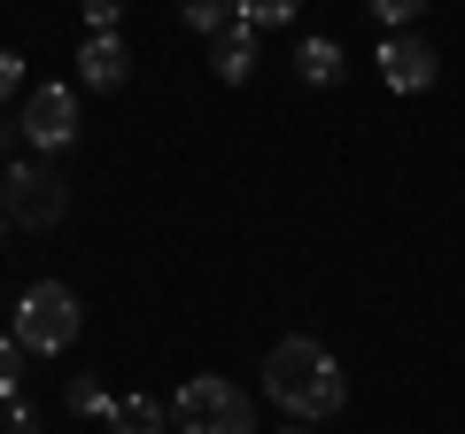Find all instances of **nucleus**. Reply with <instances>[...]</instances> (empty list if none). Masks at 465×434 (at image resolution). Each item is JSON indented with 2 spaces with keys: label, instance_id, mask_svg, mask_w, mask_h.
<instances>
[{
  "label": "nucleus",
  "instance_id": "f257e3e1",
  "mask_svg": "<svg viewBox=\"0 0 465 434\" xmlns=\"http://www.w3.org/2000/svg\"><path fill=\"white\" fill-rule=\"evenodd\" d=\"M264 396L280 403L295 427H311V419H333L349 403V380H341V365H333L326 341L287 334V341H272V357H264Z\"/></svg>",
  "mask_w": 465,
  "mask_h": 434
},
{
  "label": "nucleus",
  "instance_id": "f03ea898",
  "mask_svg": "<svg viewBox=\"0 0 465 434\" xmlns=\"http://www.w3.org/2000/svg\"><path fill=\"white\" fill-rule=\"evenodd\" d=\"M78 295H70L63 280H39V287H24V302H16V326H8V334H16V350L24 357H63L70 341H78Z\"/></svg>",
  "mask_w": 465,
  "mask_h": 434
},
{
  "label": "nucleus",
  "instance_id": "7ed1b4c3",
  "mask_svg": "<svg viewBox=\"0 0 465 434\" xmlns=\"http://www.w3.org/2000/svg\"><path fill=\"white\" fill-rule=\"evenodd\" d=\"M171 427L179 434H256V419H249V396H241L232 380L194 372V380L171 396Z\"/></svg>",
  "mask_w": 465,
  "mask_h": 434
},
{
  "label": "nucleus",
  "instance_id": "20e7f679",
  "mask_svg": "<svg viewBox=\"0 0 465 434\" xmlns=\"http://www.w3.org/2000/svg\"><path fill=\"white\" fill-rule=\"evenodd\" d=\"M0 217H8V225H32V233H47L54 217H63V186L47 179L39 155H24V163L0 171Z\"/></svg>",
  "mask_w": 465,
  "mask_h": 434
},
{
  "label": "nucleus",
  "instance_id": "39448f33",
  "mask_svg": "<svg viewBox=\"0 0 465 434\" xmlns=\"http://www.w3.org/2000/svg\"><path fill=\"white\" fill-rule=\"evenodd\" d=\"M16 133L32 140L39 155L70 148V140H78V94H70V85H39V94L24 101V117H16Z\"/></svg>",
  "mask_w": 465,
  "mask_h": 434
},
{
  "label": "nucleus",
  "instance_id": "423d86ee",
  "mask_svg": "<svg viewBox=\"0 0 465 434\" xmlns=\"http://www.w3.org/2000/svg\"><path fill=\"white\" fill-rule=\"evenodd\" d=\"M381 78L396 85V94H427L434 85V47L419 32H388L381 39Z\"/></svg>",
  "mask_w": 465,
  "mask_h": 434
},
{
  "label": "nucleus",
  "instance_id": "0eeeda50",
  "mask_svg": "<svg viewBox=\"0 0 465 434\" xmlns=\"http://www.w3.org/2000/svg\"><path fill=\"white\" fill-rule=\"evenodd\" d=\"M124 78H133V54H124V39H116V32H85V47H78V85L116 94Z\"/></svg>",
  "mask_w": 465,
  "mask_h": 434
},
{
  "label": "nucleus",
  "instance_id": "6e6552de",
  "mask_svg": "<svg viewBox=\"0 0 465 434\" xmlns=\"http://www.w3.org/2000/svg\"><path fill=\"white\" fill-rule=\"evenodd\" d=\"M210 70H217L225 85H241V78L256 70V32H249L241 16H232L225 32H210Z\"/></svg>",
  "mask_w": 465,
  "mask_h": 434
},
{
  "label": "nucleus",
  "instance_id": "1a4fd4ad",
  "mask_svg": "<svg viewBox=\"0 0 465 434\" xmlns=\"http://www.w3.org/2000/svg\"><path fill=\"white\" fill-rule=\"evenodd\" d=\"M109 434H171V403L163 396H116L109 403Z\"/></svg>",
  "mask_w": 465,
  "mask_h": 434
},
{
  "label": "nucleus",
  "instance_id": "9d476101",
  "mask_svg": "<svg viewBox=\"0 0 465 434\" xmlns=\"http://www.w3.org/2000/svg\"><path fill=\"white\" fill-rule=\"evenodd\" d=\"M295 70H302V78H311V85H341L349 54L333 47V39H302V47H295Z\"/></svg>",
  "mask_w": 465,
  "mask_h": 434
},
{
  "label": "nucleus",
  "instance_id": "9b49d317",
  "mask_svg": "<svg viewBox=\"0 0 465 434\" xmlns=\"http://www.w3.org/2000/svg\"><path fill=\"white\" fill-rule=\"evenodd\" d=\"M179 16L194 24V32H225V24L241 16V0H179Z\"/></svg>",
  "mask_w": 465,
  "mask_h": 434
},
{
  "label": "nucleus",
  "instance_id": "f8f14e48",
  "mask_svg": "<svg viewBox=\"0 0 465 434\" xmlns=\"http://www.w3.org/2000/svg\"><path fill=\"white\" fill-rule=\"evenodd\" d=\"M302 0H241V24L249 32H280V24H295Z\"/></svg>",
  "mask_w": 465,
  "mask_h": 434
},
{
  "label": "nucleus",
  "instance_id": "ddd939ff",
  "mask_svg": "<svg viewBox=\"0 0 465 434\" xmlns=\"http://www.w3.org/2000/svg\"><path fill=\"white\" fill-rule=\"evenodd\" d=\"M63 403H70L78 419H109V403H116V396H109L101 380H70V396H63Z\"/></svg>",
  "mask_w": 465,
  "mask_h": 434
},
{
  "label": "nucleus",
  "instance_id": "4468645a",
  "mask_svg": "<svg viewBox=\"0 0 465 434\" xmlns=\"http://www.w3.org/2000/svg\"><path fill=\"white\" fill-rule=\"evenodd\" d=\"M372 16H381L388 32H411V24L427 16V0H372Z\"/></svg>",
  "mask_w": 465,
  "mask_h": 434
},
{
  "label": "nucleus",
  "instance_id": "2eb2a0df",
  "mask_svg": "<svg viewBox=\"0 0 465 434\" xmlns=\"http://www.w3.org/2000/svg\"><path fill=\"white\" fill-rule=\"evenodd\" d=\"M16 372H24V350H16V334H0V403L16 396Z\"/></svg>",
  "mask_w": 465,
  "mask_h": 434
},
{
  "label": "nucleus",
  "instance_id": "dca6fc26",
  "mask_svg": "<svg viewBox=\"0 0 465 434\" xmlns=\"http://www.w3.org/2000/svg\"><path fill=\"white\" fill-rule=\"evenodd\" d=\"M16 85H24V54H16V47H0V101L16 94Z\"/></svg>",
  "mask_w": 465,
  "mask_h": 434
},
{
  "label": "nucleus",
  "instance_id": "f3484780",
  "mask_svg": "<svg viewBox=\"0 0 465 434\" xmlns=\"http://www.w3.org/2000/svg\"><path fill=\"white\" fill-rule=\"evenodd\" d=\"M116 8H124V0H85V24H94V32H116Z\"/></svg>",
  "mask_w": 465,
  "mask_h": 434
},
{
  "label": "nucleus",
  "instance_id": "a211bd4d",
  "mask_svg": "<svg viewBox=\"0 0 465 434\" xmlns=\"http://www.w3.org/2000/svg\"><path fill=\"white\" fill-rule=\"evenodd\" d=\"M8 140H24V133H16V124H0V148H8Z\"/></svg>",
  "mask_w": 465,
  "mask_h": 434
},
{
  "label": "nucleus",
  "instance_id": "6ab92c4d",
  "mask_svg": "<svg viewBox=\"0 0 465 434\" xmlns=\"http://www.w3.org/2000/svg\"><path fill=\"white\" fill-rule=\"evenodd\" d=\"M0 225H8V217H0Z\"/></svg>",
  "mask_w": 465,
  "mask_h": 434
},
{
  "label": "nucleus",
  "instance_id": "aec40b11",
  "mask_svg": "<svg viewBox=\"0 0 465 434\" xmlns=\"http://www.w3.org/2000/svg\"><path fill=\"white\" fill-rule=\"evenodd\" d=\"M287 434H295V427H287Z\"/></svg>",
  "mask_w": 465,
  "mask_h": 434
}]
</instances>
